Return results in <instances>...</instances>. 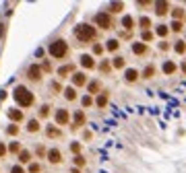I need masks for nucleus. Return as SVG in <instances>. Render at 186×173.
<instances>
[{
	"mask_svg": "<svg viewBox=\"0 0 186 173\" xmlns=\"http://www.w3.org/2000/svg\"><path fill=\"white\" fill-rule=\"evenodd\" d=\"M15 99H17L19 105L29 107V105L33 103V93L29 91V89H25V87H17V89H15Z\"/></svg>",
	"mask_w": 186,
	"mask_h": 173,
	"instance_id": "nucleus-1",
	"label": "nucleus"
},
{
	"mask_svg": "<svg viewBox=\"0 0 186 173\" xmlns=\"http://www.w3.org/2000/svg\"><path fill=\"white\" fill-rule=\"evenodd\" d=\"M75 35L79 41H91V39H95V29L91 25H79L75 29Z\"/></svg>",
	"mask_w": 186,
	"mask_h": 173,
	"instance_id": "nucleus-2",
	"label": "nucleus"
},
{
	"mask_svg": "<svg viewBox=\"0 0 186 173\" xmlns=\"http://www.w3.org/2000/svg\"><path fill=\"white\" fill-rule=\"evenodd\" d=\"M50 54L54 58H64L68 54V46H66V41H62V39H56V41H52L50 43Z\"/></svg>",
	"mask_w": 186,
	"mask_h": 173,
	"instance_id": "nucleus-3",
	"label": "nucleus"
},
{
	"mask_svg": "<svg viewBox=\"0 0 186 173\" xmlns=\"http://www.w3.org/2000/svg\"><path fill=\"white\" fill-rule=\"evenodd\" d=\"M95 23L99 25L101 29H112V27H114L112 17H110L108 12H99V14H95Z\"/></svg>",
	"mask_w": 186,
	"mask_h": 173,
	"instance_id": "nucleus-4",
	"label": "nucleus"
},
{
	"mask_svg": "<svg viewBox=\"0 0 186 173\" xmlns=\"http://www.w3.org/2000/svg\"><path fill=\"white\" fill-rule=\"evenodd\" d=\"M27 74H29V78L31 81H39L42 78V70H39V66H29V70H27Z\"/></svg>",
	"mask_w": 186,
	"mask_h": 173,
	"instance_id": "nucleus-5",
	"label": "nucleus"
},
{
	"mask_svg": "<svg viewBox=\"0 0 186 173\" xmlns=\"http://www.w3.org/2000/svg\"><path fill=\"white\" fill-rule=\"evenodd\" d=\"M155 12H157L159 17L168 14V12H170V4H168V2H155Z\"/></svg>",
	"mask_w": 186,
	"mask_h": 173,
	"instance_id": "nucleus-6",
	"label": "nucleus"
},
{
	"mask_svg": "<svg viewBox=\"0 0 186 173\" xmlns=\"http://www.w3.org/2000/svg\"><path fill=\"white\" fill-rule=\"evenodd\" d=\"M56 122H58V124H66V122H68V111H66V109H58V111H56Z\"/></svg>",
	"mask_w": 186,
	"mask_h": 173,
	"instance_id": "nucleus-7",
	"label": "nucleus"
},
{
	"mask_svg": "<svg viewBox=\"0 0 186 173\" xmlns=\"http://www.w3.org/2000/svg\"><path fill=\"white\" fill-rule=\"evenodd\" d=\"M81 66H83V68H93V66H95V62H93L91 56L83 54V56H81Z\"/></svg>",
	"mask_w": 186,
	"mask_h": 173,
	"instance_id": "nucleus-8",
	"label": "nucleus"
},
{
	"mask_svg": "<svg viewBox=\"0 0 186 173\" xmlns=\"http://www.w3.org/2000/svg\"><path fill=\"white\" fill-rule=\"evenodd\" d=\"M48 159H50L52 163H60V161H62V155H60V150L52 149L50 152H48Z\"/></svg>",
	"mask_w": 186,
	"mask_h": 173,
	"instance_id": "nucleus-9",
	"label": "nucleus"
},
{
	"mask_svg": "<svg viewBox=\"0 0 186 173\" xmlns=\"http://www.w3.org/2000/svg\"><path fill=\"white\" fill-rule=\"evenodd\" d=\"M72 82H75L77 87H81V85L87 82V76H85L83 72H77V74H72Z\"/></svg>",
	"mask_w": 186,
	"mask_h": 173,
	"instance_id": "nucleus-10",
	"label": "nucleus"
},
{
	"mask_svg": "<svg viewBox=\"0 0 186 173\" xmlns=\"http://www.w3.org/2000/svg\"><path fill=\"white\" fill-rule=\"evenodd\" d=\"M124 76H126V81H128V82H135L137 78H139V70H135V68H128Z\"/></svg>",
	"mask_w": 186,
	"mask_h": 173,
	"instance_id": "nucleus-11",
	"label": "nucleus"
},
{
	"mask_svg": "<svg viewBox=\"0 0 186 173\" xmlns=\"http://www.w3.org/2000/svg\"><path fill=\"white\" fill-rule=\"evenodd\" d=\"M8 117H11L12 122H21V120H23V111H21V109H11V111H8Z\"/></svg>",
	"mask_w": 186,
	"mask_h": 173,
	"instance_id": "nucleus-12",
	"label": "nucleus"
},
{
	"mask_svg": "<svg viewBox=\"0 0 186 173\" xmlns=\"http://www.w3.org/2000/svg\"><path fill=\"white\" fill-rule=\"evenodd\" d=\"M132 54H139V56L147 54V46L145 43H132Z\"/></svg>",
	"mask_w": 186,
	"mask_h": 173,
	"instance_id": "nucleus-13",
	"label": "nucleus"
},
{
	"mask_svg": "<svg viewBox=\"0 0 186 173\" xmlns=\"http://www.w3.org/2000/svg\"><path fill=\"white\" fill-rule=\"evenodd\" d=\"M112 66H114V68H124L126 62H124V58H122V56H116L114 60H112Z\"/></svg>",
	"mask_w": 186,
	"mask_h": 173,
	"instance_id": "nucleus-14",
	"label": "nucleus"
},
{
	"mask_svg": "<svg viewBox=\"0 0 186 173\" xmlns=\"http://www.w3.org/2000/svg\"><path fill=\"white\" fill-rule=\"evenodd\" d=\"M163 72H165V74H174L176 72V64L174 62H163Z\"/></svg>",
	"mask_w": 186,
	"mask_h": 173,
	"instance_id": "nucleus-15",
	"label": "nucleus"
},
{
	"mask_svg": "<svg viewBox=\"0 0 186 173\" xmlns=\"http://www.w3.org/2000/svg\"><path fill=\"white\" fill-rule=\"evenodd\" d=\"M64 97H66L68 101H75V99H77V91H75L72 87H68V89H64Z\"/></svg>",
	"mask_w": 186,
	"mask_h": 173,
	"instance_id": "nucleus-16",
	"label": "nucleus"
},
{
	"mask_svg": "<svg viewBox=\"0 0 186 173\" xmlns=\"http://www.w3.org/2000/svg\"><path fill=\"white\" fill-rule=\"evenodd\" d=\"M83 122H85V114H83V111H77V114H75V128L83 126Z\"/></svg>",
	"mask_w": 186,
	"mask_h": 173,
	"instance_id": "nucleus-17",
	"label": "nucleus"
},
{
	"mask_svg": "<svg viewBox=\"0 0 186 173\" xmlns=\"http://www.w3.org/2000/svg\"><path fill=\"white\" fill-rule=\"evenodd\" d=\"M122 27H124V29H132V27H135V19H132V17H124V19H122Z\"/></svg>",
	"mask_w": 186,
	"mask_h": 173,
	"instance_id": "nucleus-18",
	"label": "nucleus"
},
{
	"mask_svg": "<svg viewBox=\"0 0 186 173\" xmlns=\"http://www.w3.org/2000/svg\"><path fill=\"white\" fill-rule=\"evenodd\" d=\"M143 76H145V78H153V76H155V66L149 64V66L145 68V72H143Z\"/></svg>",
	"mask_w": 186,
	"mask_h": 173,
	"instance_id": "nucleus-19",
	"label": "nucleus"
},
{
	"mask_svg": "<svg viewBox=\"0 0 186 173\" xmlns=\"http://www.w3.org/2000/svg\"><path fill=\"white\" fill-rule=\"evenodd\" d=\"M139 25H141V27H143V29H145V31H147V29L151 27V19H149V17H141Z\"/></svg>",
	"mask_w": 186,
	"mask_h": 173,
	"instance_id": "nucleus-20",
	"label": "nucleus"
},
{
	"mask_svg": "<svg viewBox=\"0 0 186 173\" xmlns=\"http://www.w3.org/2000/svg\"><path fill=\"white\" fill-rule=\"evenodd\" d=\"M168 33H170L168 25H157V35H159V37H165Z\"/></svg>",
	"mask_w": 186,
	"mask_h": 173,
	"instance_id": "nucleus-21",
	"label": "nucleus"
},
{
	"mask_svg": "<svg viewBox=\"0 0 186 173\" xmlns=\"http://www.w3.org/2000/svg\"><path fill=\"white\" fill-rule=\"evenodd\" d=\"M118 47H120V41H118V39H110V41H108V50H110V52H116Z\"/></svg>",
	"mask_w": 186,
	"mask_h": 173,
	"instance_id": "nucleus-22",
	"label": "nucleus"
},
{
	"mask_svg": "<svg viewBox=\"0 0 186 173\" xmlns=\"http://www.w3.org/2000/svg\"><path fill=\"white\" fill-rule=\"evenodd\" d=\"M27 130H29V132H37V130H39V122H37V120H31L29 126H27Z\"/></svg>",
	"mask_w": 186,
	"mask_h": 173,
	"instance_id": "nucleus-23",
	"label": "nucleus"
},
{
	"mask_svg": "<svg viewBox=\"0 0 186 173\" xmlns=\"http://www.w3.org/2000/svg\"><path fill=\"white\" fill-rule=\"evenodd\" d=\"M29 159H31V155H29L27 150H21V152H19V161L21 163H27Z\"/></svg>",
	"mask_w": 186,
	"mask_h": 173,
	"instance_id": "nucleus-24",
	"label": "nucleus"
},
{
	"mask_svg": "<svg viewBox=\"0 0 186 173\" xmlns=\"http://www.w3.org/2000/svg\"><path fill=\"white\" fill-rule=\"evenodd\" d=\"M68 72H72V66H70V64H68V66H62V68L58 70V74H60V76H66Z\"/></svg>",
	"mask_w": 186,
	"mask_h": 173,
	"instance_id": "nucleus-25",
	"label": "nucleus"
},
{
	"mask_svg": "<svg viewBox=\"0 0 186 173\" xmlns=\"http://www.w3.org/2000/svg\"><path fill=\"white\" fill-rule=\"evenodd\" d=\"M110 8H112V12H120L122 8H124V4H122V2H114Z\"/></svg>",
	"mask_w": 186,
	"mask_h": 173,
	"instance_id": "nucleus-26",
	"label": "nucleus"
},
{
	"mask_svg": "<svg viewBox=\"0 0 186 173\" xmlns=\"http://www.w3.org/2000/svg\"><path fill=\"white\" fill-rule=\"evenodd\" d=\"M176 52H178V54H184L186 52V43L184 41H178V43H176Z\"/></svg>",
	"mask_w": 186,
	"mask_h": 173,
	"instance_id": "nucleus-27",
	"label": "nucleus"
},
{
	"mask_svg": "<svg viewBox=\"0 0 186 173\" xmlns=\"http://www.w3.org/2000/svg\"><path fill=\"white\" fill-rule=\"evenodd\" d=\"M48 136H50V138H58L60 132L56 130V128H48Z\"/></svg>",
	"mask_w": 186,
	"mask_h": 173,
	"instance_id": "nucleus-28",
	"label": "nucleus"
},
{
	"mask_svg": "<svg viewBox=\"0 0 186 173\" xmlns=\"http://www.w3.org/2000/svg\"><path fill=\"white\" fill-rule=\"evenodd\" d=\"M174 17H176V21H180V19H184L186 14H184L182 8H174Z\"/></svg>",
	"mask_w": 186,
	"mask_h": 173,
	"instance_id": "nucleus-29",
	"label": "nucleus"
},
{
	"mask_svg": "<svg viewBox=\"0 0 186 173\" xmlns=\"http://www.w3.org/2000/svg\"><path fill=\"white\" fill-rule=\"evenodd\" d=\"M105 103H108V95L104 93V95H99V97H97V105H99V107H104Z\"/></svg>",
	"mask_w": 186,
	"mask_h": 173,
	"instance_id": "nucleus-30",
	"label": "nucleus"
},
{
	"mask_svg": "<svg viewBox=\"0 0 186 173\" xmlns=\"http://www.w3.org/2000/svg\"><path fill=\"white\" fill-rule=\"evenodd\" d=\"M97 91H99V81H93L89 85V93H97Z\"/></svg>",
	"mask_w": 186,
	"mask_h": 173,
	"instance_id": "nucleus-31",
	"label": "nucleus"
},
{
	"mask_svg": "<svg viewBox=\"0 0 186 173\" xmlns=\"http://www.w3.org/2000/svg\"><path fill=\"white\" fill-rule=\"evenodd\" d=\"M81 103H83V107H89V105L93 103V99H91V97H89V95H85V97H83V99H81Z\"/></svg>",
	"mask_w": 186,
	"mask_h": 173,
	"instance_id": "nucleus-32",
	"label": "nucleus"
},
{
	"mask_svg": "<svg viewBox=\"0 0 186 173\" xmlns=\"http://www.w3.org/2000/svg\"><path fill=\"white\" fill-rule=\"evenodd\" d=\"M93 52H95L97 56H99V54H104V46H99V43H95V46H93Z\"/></svg>",
	"mask_w": 186,
	"mask_h": 173,
	"instance_id": "nucleus-33",
	"label": "nucleus"
},
{
	"mask_svg": "<svg viewBox=\"0 0 186 173\" xmlns=\"http://www.w3.org/2000/svg\"><path fill=\"white\" fill-rule=\"evenodd\" d=\"M143 39H145V41H151L153 33H151V31H143Z\"/></svg>",
	"mask_w": 186,
	"mask_h": 173,
	"instance_id": "nucleus-34",
	"label": "nucleus"
},
{
	"mask_svg": "<svg viewBox=\"0 0 186 173\" xmlns=\"http://www.w3.org/2000/svg\"><path fill=\"white\" fill-rule=\"evenodd\" d=\"M172 29H174V31H180V29H182V23H180V21H174V23H172Z\"/></svg>",
	"mask_w": 186,
	"mask_h": 173,
	"instance_id": "nucleus-35",
	"label": "nucleus"
},
{
	"mask_svg": "<svg viewBox=\"0 0 186 173\" xmlns=\"http://www.w3.org/2000/svg\"><path fill=\"white\" fill-rule=\"evenodd\" d=\"M11 173H25V169H23V167H19V165H15V167L11 169Z\"/></svg>",
	"mask_w": 186,
	"mask_h": 173,
	"instance_id": "nucleus-36",
	"label": "nucleus"
},
{
	"mask_svg": "<svg viewBox=\"0 0 186 173\" xmlns=\"http://www.w3.org/2000/svg\"><path fill=\"white\" fill-rule=\"evenodd\" d=\"M70 150H72V152H79V150H81V144H79V142L70 144Z\"/></svg>",
	"mask_w": 186,
	"mask_h": 173,
	"instance_id": "nucleus-37",
	"label": "nucleus"
},
{
	"mask_svg": "<svg viewBox=\"0 0 186 173\" xmlns=\"http://www.w3.org/2000/svg\"><path fill=\"white\" fill-rule=\"evenodd\" d=\"M6 132H8V134H11V136H15V134H17V132H19V128H17V126H11V128H8V130H6Z\"/></svg>",
	"mask_w": 186,
	"mask_h": 173,
	"instance_id": "nucleus-38",
	"label": "nucleus"
},
{
	"mask_svg": "<svg viewBox=\"0 0 186 173\" xmlns=\"http://www.w3.org/2000/svg\"><path fill=\"white\" fill-rule=\"evenodd\" d=\"M29 171H31V173H37V171H39V165H37V163H33V165L29 167Z\"/></svg>",
	"mask_w": 186,
	"mask_h": 173,
	"instance_id": "nucleus-39",
	"label": "nucleus"
},
{
	"mask_svg": "<svg viewBox=\"0 0 186 173\" xmlns=\"http://www.w3.org/2000/svg\"><path fill=\"white\" fill-rule=\"evenodd\" d=\"M75 163L81 167V165H85V159H83V157H75Z\"/></svg>",
	"mask_w": 186,
	"mask_h": 173,
	"instance_id": "nucleus-40",
	"label": "nucleus"
},
{
	"mask_svg": "<svg viewBox=\"0 0 186 173\" xmlns=\"http://www.w3.org/2000/svg\"><path fill=\"white\" fill-rule=\"evenodd\" d=\"M48 109H50V107H48V105H44V107H42V111H39V115H42V117H44V115H48Z\"/></svg>",
	"mask_w": 186,
	"mask_h": 173,
	"instance_id": "nucleus-41",
	"label": "nucleus"
},
{
	"mask_svg": "<svg viewBox=\"0 0 186 173\" xmlns=\"http://www.w3.org/2000/svg\"><path fill=\"white\" fill-rule=\"evenodd\" d=\"M4 155H6V146L0 142V157H4Z\"/></svg>",
	"mask_w": 186,
	"mask_h": 173,
	"instance_id": "nucleus-42",
	"label": "nucleus"
},
{
	"mask_svg": "<svg viewBox=\"0 0 186 173\" xmlns=\"http://www.w3.org/2000/svg\"><path fill=\"white\" fill-rule=\"evenodd\" d=\"M11 150H12V152H19V144H17V142H12V144H11Z\"/></svg>",
	"mask_w": 186,
	"mask_h": 173,
	"instance_id": "nucleus-43",
	"label": "nucleus"
},
{
	"mask_svg": "<svg viewBox=\"0 0 186 173\" xmlns=\"http://www.w3.org/2000/svg\"><path fill=\"white\" fill-rule=\"evenodd\" d=\"M2 35H4V25L0 23V37H2Z\"/></svg>",
	"mask_w": 186,
	"mask_h": 173,
	"instance_id": "nucleus-44",
	"label": "nucleus"
}]
</instances>
